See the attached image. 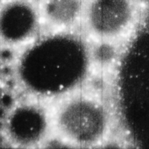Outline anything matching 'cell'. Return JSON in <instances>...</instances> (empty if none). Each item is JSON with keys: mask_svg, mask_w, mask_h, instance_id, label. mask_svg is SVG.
<instances>
[{"mask_svg": "<svg viewBox=\"0 0 149 149\" xmlns=\"http://www.w3.org/2000/svg\"><path fill=\"white\" fill-rule=\"evenodd\" d=\"M85 53L84 44L72 35L45 37L29 47L20 58V81L27 90L42 97L69 94L83 79Z\"/></svg>", "mask_w": 149, "mask_h": 149, "instance_id": "obj_1", "label": "cell"}, {"mask_svg": "<svg viewBox=\"0 0 149 149\" xmlns=\"http://www.w3.org/2000/svg\"><path fill=\"white\" fill-rule=\"evenodd\" d=\"M58 135L69 143L89 146L100 141L107 126L103 105L85 95H74L62 102L52 119Z\"/></svg>", "mask_w": 149, "mask_h": 149, "instance_id": "obj_2", "label": "cell"}, {"mask_svg": "<svg viewBox=\"0 0 149 149\" xmlns=\"http://www.w3.org/2000/svg\"><path fill=\"white\" fill-rule=\"evenodd\" d=\"M140 7L136 0H93L86 11V25L98 40L115 42L135 27Z\"/></svg>", "mask_w": 149, "mask_h": 149, "instance_id": "obj_3", "label": "cell"}, {"mask_svg": "<svg viewBox=\"0 0 149 149\" xmlns=\"http://www.w3.org/2000/svg\"><path fill=\"white\" fill-rule=\"evenodd\" d=\"M50 123V119L42 106L25 103L10 111L6 120L5 130L12 143L31 147L41 144L45 139Z\"/></svg>", "mask_w": 149, "mask_h": 149, "instance_id": "obj_4", "label": "cell"}, {"mask_svg": "<svg viewBox=\"0 0 149 149\" xmlns=\"http://www.w3.org/2000/svg\"><path fill=\"white\" fill-rule=\"evenodd\" d=\"M37 26L36 12L26 3H12L0 12V37L7 43L17 44L27 41Z\"/></svg>", "mask_w": 149, "mask_h": 149, "instance_id": "obj_5", "label": "cell"}, {"mask_svg": "<svg viewBox=\"0 0 149 149\" xmlns=\"http://www.w3.org/2000/svg\"><path fill=\"white\" fill-rule=\"evenodd\" d=\"M80 0H46L44 14L47 19L57 26H68L77 20L80 14Z\"/></svg>", "mask_w": 149, "mask_h": 149, "instance_id": "obj_6", "label": "cell"}]
</instances>
